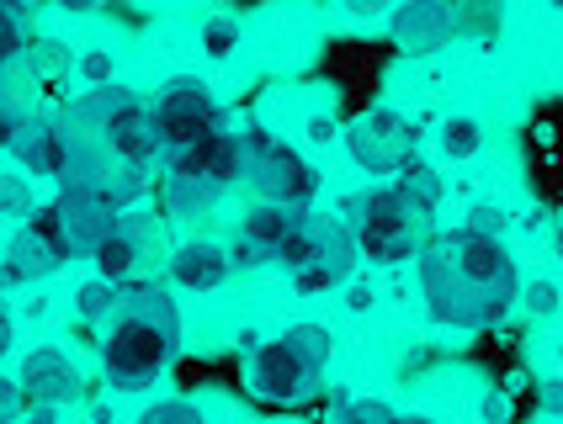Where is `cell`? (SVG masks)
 <instances>
[{
    "label": "cell",
    "instance_id": "obj_1",
    "mask_svg": "<svg viewBox=\"0 0 563 424\" xmlns=\"http://www.w3.org/2000/svg\"><path fill=\"white\" fill-rule=\"evenodd\" d=\"M415 287L441 330L463 334L495 330L521 303V271H516L510 244L500 234H478L468 223L437 234L415 255Z\"/></svg>",
    "mask_w": 563,
    "mask_h": 424
},
{
    "label": "cell",
    "instance_id": "obj_2",
    "mask_svg": "<svg viewBox=\"0 0 563 424\" xmlns=\"http://www.w3.org/2000/svg\"><path fill=\"white\" fill-rule=\"evenodd\" d=\"M176 350H181V319H176L170 298L155 281H128L123 313H112L101 324V345H96L107 388H118V393L150 388L170 371Z\"/></svg>",
    "mask_w": 563,
    "mask_h": 424
},
{
    "label": "cell",
    "instance_id": "obj_3",
    "mask_svg": "<svg viewBox=\"0 0 563 424\" xmlns=\"http://www.w3.org/2000/svg\"><path fill=\"white\" fill-rule=\"evenodd\" d=\"M335 361V334L324 324H298L287 334H272V339H255L245 350V393L255 403H272V409H298L309 403L319 388H324V371Z\"/></svg>",
    "mask_w": 563,
    "mask_h": 424
},
{
    "label": "cell",
    "instance_id": "obj_4",
    "mask_svg": "<svg viewBox=\"0 0 563 424\" xmlns=\"http://www.w3.org/2000/svg\"><path fill=\"white\" fill-rule=\"evenodd\" d=\"M341 223L351 228L356 249H362L373 266H399V260L420 255V249L431 244V234H426L431 217H420V212L409 208L405 197L394 191V181L351 191L341 202Z\"/></svg>",
    "mask_w": 563,
    "mask_h": 424
},
{
    "label": "cell",
    "instance_id": "obj_5",
    "mask_svg": "<svg viewBox=\"0 0 563 424\" xmlns=\"http://www.w3.org/2000/svg\"><path fill=\"white\" fill-rule=\"evenodd\" d=\"M324 223H330V217H313L309 208L255 202V208H245L229 249H234L240 266H282V271H298L313 249H319V239H324Z\"/></svg>",
    "mask_w": 563,
    "mask_h": 424
},
{
    "label": "cell",
    "instance_id": "obj_6",
    "mask_svg": "<svg viewBox=\"0 0 563 424\" xmlns=\"http://www.w3.org/2000/svg\"><path fill=\"white\" fill-rule=\"evenodd\" d=\"M80 112L91 118L96 138L112 149L118 165L128 170H144L159 149V133H155V112H150V101L139 91H128V86H107V91H91L80 101Z\"/></svg>",
    "mask_w": 563,
    "mask_h": 424
},
{
    "label": "cell",
    "instance_id": "obj_7",
    "mask_svg": "<svg viewBox=\"0 0 563 424\" xmlns=\"http://www.w3.org/2000/svg\"><path fill=\"white\" fill-rule=\"evenodd\" d=\"M245 186H251L261 202H277V208H309L319 197V170H313L303 154L292 149L287 138H277L272 127H245Z\"/></svg>",
    "mask_w": 563,
    "mask_h": 424
},
{
    "label": "cell",
    "instance_id": "obj_8",
    "mask_svg": "<svg viewBox=\"0 0 563 424\" xmlns=\"http://www.w3.org/2000/svg\"><path fill=\"white\" fill-rule=\"evenodd\" d=\"M150 112H155V133H159V149L165 154L191 149V144H202L208 133L223 127L219 96L208 91V80H197V75L165 80L155 91V101H150Z\"/></svg>",
    "mask_w": 563,
    "mask_h": 424
},
{
    "label": "cell",
    "instance_id": "obj_9",
    "mask_svg": "<svg viewBox=\"0 0 563 424\" xmlns=\"http://www.w3.org/2000/svg\"><path fill=\"white\" fill-rule=\"evenodd\" d=\"M345 159L367 176H399L409 159H420V127L388 107H377L367 118H351L341 133Z\"/></svg>",
    "mask_w": 563,
    "mask_h": 424
},
{
    "label": "cell",
    "instance_id": "obj_10",
    "mask_svg": "<svg viewBox=\"0 0 563 424\" xmlns=\"http://www.w3.org/2000/svg\"><path fill=\"white\" fill-rule=\"evenodd\" d=\"M245 165H251L245 127H219V133H208L202 144H191V149L165 154V176L197 186V191H208V197H219V191L245 181Z\"/></svg>",
    "mask_w": 563,
    "mask_h": 424
},
{
    "label": "cell",
    "instance_id": "obj_11",
    "mask_svg": "<svg viewBox=\"0 0 563 424\" xmlns=\"http://www.w3.org/2000/svg\"><path fill=\"white\" fill-rule=\"evenodd\" d=\"M69 260H80V255H75V244H69V228H64V217L54 212V202H48V208L32 212L27 223L16 228V239L5 244L0 276L22 287V281H37V276L64 271Z\"/></svg>",
    "mask_w": 563,
    "mask_h": 424
},
{
    "label": "cell",
    "instance_id": "obj_12",
    "mask_svg": "<svg viewBox=\"0 0 563 424\" xmlns=\"http://www.w3.org/2000/svg\"><path fill=\"white\" fill-rule=\"evenodd\" d=\"M16 382H22V398L27 403H43V409H64L86 393V371L75 361L69 345H32L22 366H16Z\"/></svg>",
    "mask_w": 563,
    "mask_h": 424
},
{
    "label": "cell",
    "instance_id": "obj_13",
    "mask_svg": "<svg viewBox=\"0 0 563 424\" xmlns=\"http://www.w3.org/2000/svg\"><path fill=\"white\" fill-rule=\"evenodd\" d=\"M457 5L452 0H394L388 11V37L405 54H437L457 37Z\"/></svg>",
    "mask_w": 563,
    "mask_h": 424
},
{
    "label": "cell",
    "instance_id": "obj_14",
    "mask_svg": "<svg viewBox=\"0 0 563 424\" xmlns=\"http://www.w3.org/2000/svg\"><path fill=\"white\" fill-rule=\"evenodd\" d=\"M356 260H362V249H356V239H351V228H345L341 217H330L319 249H313L298 271H287V276H292V287H298L303 298H324V292H335V287H345V281L356 276Z\"/></svg>",
    "mask_w": 563,
    "mask_h": 424
},
{
    "label": "cell",
    "instance_id": "obj_15",
    "mask_svg": "<svg viewBox=\"0 0 563 424\" xmlns=\"http://www.w3.org/2000/svg\"><path fill=\"white\" fill-rule=\"evenodd\" d=\"M11 165L22 176H32V181L64 176V165H69V127L59 118H48V112H32L22 122V133H16V144H11Z\"/></svg>",
    "mask_w": 563,
    "mask_h": 424
},
{
    "label": "cell",
    "instance_id": "obj_16",
    "mask_svg": "<svg viewBox=\"0 0 563 424\" xmlns=\"http://www.w3.org/2000/svg\"><path fill=\"white\" fill-rule=\"evenodd\" d=\"M54 212H59L64 228H69L75 255H96V249H101V244H107L128 223L123 208L101 202V197H91V191H75V186H64L59 197H54Z\"/></svg>",
    "mask_w": 563,
    "mask_h": 424
},
{
    "label": "cell",
    "instance_id": "obj_17",
    "mask_svg": "<svg viewBox=\"0 0 563 424\" xmlns=\"http://www.w3.org/2000/svg\"><path fill=\"white\" fill-rule=\"evenodd\" d=\"M234 276V249L219 239H181L170 249V287L176 292H219Z\"/></svg>",
    "mask_w": 563,
    "mask_h": 424
},
{
    "label": "cell",
    "instance_id": "obj_18",
    "mask_svg": "<svg viewBox=\"0 0 563 424\" xmlns=\"http://www.w3.org/2000/svg\"><path fill=\"white\" fill-rule=\"evenodd\" d=\"M91 266H96V276H112V281H139V266H144V239H139V228L123 223V228L91 255Z\"/></svg>",
    "mask_w": 563,
    "mask_h": 424
},
{
    "label": "cell",
    "instance_id": "obj_19",
    "mask_svg": "<svg viewBox=\"0 0 563 424\" xmlns=\"http://www.w3.org/2000/svg\"><path fill=\"white\" fill-rule=\"evenodd\" d=\"M394 181V191L405 197L409 208L420 212V217H437V208H441V197H446V186H441V176L426 165V159H409L399 176H388Z\"/></svg>",
    "mask_w": 563,
    "mask_h": 424
},
{
    "label": "cell",
    "instance_id": "obj_20",
    "mask_svg": "<svg viewBox=\"0 0 563 424\" xmlns=\"http://www.w3.org/2000/svg\"><path fill=\"white\" fill-rule=\"evenodd\" d=\"M123 298H128V281H112V276H91L80 292H75V313L86 319V324H107L112 313H123Z\"/></svg>",
    "mask_w": 563,
    "mask_h": 424
},
{
    "label": "cell",
    "instance_id": "obj_21",
    "mask_svg": "<svg viewBox=\"0 0 563 424\" xmlns=\"http://www.w3.org/2000/svg\"><path fill=\"white\" fill-rule=\"evenodd\" d=\"M478 149H484V127H478V118H441L437 122V154L441 159L463 165V159H473Z\"/></svg>",
    "mask_w": 563,
    "mask_h": 424
},
{
    "label": "cell",
    "instance_id": "obj_22",
    "mask_svg": "<svg viewBox=\"0 0 563 424\" xmlns=\"http://www.w3.org/2000/svg\"><path fill=\"white\" fill-rule=\"evenodd\" d=\"M330 424H431L426 414H399L377 398H351V403H335L330 409Z\"/></svg>",
    "mask_w": 563,
    "mask_h": 424
},
{
    "label": "cell",
    "instance_id": "obj_23",
    "mask_svg": "<svg viewBox=\"0 0 563 424\" xmlns=\"http://www.w3.org/2000/svg\"><path fill=\"white\" fill-rule=\"evenodd\" d=\"M32 54V37H27V22L0 0V75H16Z\"/></svg>",
    "mask_w": 563,
    "mask_h": 424
},
{
    "label": "cell",
    "instance_id": "obj_24",
    "mask_svg": "<svg viewBox=\"0 0 563 424\" xmlns=\"http://www.w3.org/2000/svg\"><path fill=\"white\" fill-rule=\"evenodd\" d=\"M75 80H80L86 91L118 86V59H112V48H86V54L75 59Z\"/></svg>",
    "mask_w": 563,
    "mask_h": 424
},
{
    "label": "cell",
    "instance_id": "obj_25",
    "mask_svg": "<svg viewBox=\"0 0 563 424\" xmlns=\"http://www.w3.org/2000/svg\"><path fill=\"white\" fill-rule=\"evenodd\" d=\"M0 212H11V217H27V212H43L37 202H32V176H22V170L0 176Z\"/></svg>",
    "mask_w": 563,
    "mask_h": 424
},
{
    "label": "cell",
    "instance_id": "obj_26",
    "mask_svg": "<svg viewBox=\"0 0 563 424\" xmlns=\"http://www.w3.org/2000/svg\"><path fill=\"white\" fill-rule=\"evenodd\" d=\"M559 303H563V292H559V281H527L521 287V308L532 313V319H548V313H559Z\"/></svg>",
    "mask_w": 563,
    "mask_h": 424
},
{
    "label": "cell",
    "instance_id": "obj_27",
    "mask_svg": "<svg viewBox=\"0 0 563 424\" xmlns=\"http://www.w3.org/2000/svg\"><path fill=\"white\" fill-rule=\"evenodd\" d=\"M330 11L345 22H377V16L394 11V0H330Z\"/></svg>",
    "mask_w": 563,
    "mask_h": 424
},
{
    "label": "cell",
    "instance_id": "obj_28",
    "mask_svg": "<svg viewBox=\"0 0 563 424\" xmlns=\"http://www.w3.org/2000/svg\"><path fill=\"white\" fill-rule=\"evenodd\" d=\"M373 308H377L373 276H351L345 281V313H373Z\"/></svg>",
    "mask_w": 563,
    "mask_h": 424
},
{
    "label": "cell",
    "instance_id": "obj_29",
    "mask_svg": "<svg viewBox=\"0 0 563 424\" xmlns=\"http://www.w3.org/2000/svg\"><path fill=\"white\" fill-rule=\"evenodd\" d=\"M468 228H478V234H500V239H505V228H510V212L495 208V202H478V208L468 212Z\"/></svg>",
    "mask_w": 563,
    "mask_h": 424
},
{
    "label": "cell",
    "instance_id": "obj_30",
    "mask_svg": "<svg viewBox=\"0 0 563 424\" xmlns=\"http://www.w3.org/2000/svg\"><path fill=\"white\" fill-rule=\"evenodd\" d=\"M22 409H27L22 382H16V377H0V424H16L22 420Z\"/></svg>",
    "mask_w": 563,
    "mask_h": 424
},
{
    "label": "cell",
    "instance_id": "obj_31",
    "mask_svg": "<svg viewBox=\"0 0 563 424\" xmlns=\"http://www.w3.org/2000/svg\"><path fill=\"white\" fill-rule=\"evenodd\" d=\"M202 37H208V54H229V48L240 43V27H234L229 16H213V22H208V32H202Z\"/></svg>",
    "mask_w": 563,
    "mask_h": 424
},
{
    "label": "cell",
    "instance_id": "obj_32",
    "mask_svg": "<svg viewBox=\"0 0 563 424\" xmlns=\"http://www.w3.org/2000/svg\"><path fill=\"white\" fill-rule=\"evenodd\" d=\"M11 339H16V324H11V308L0 303V361L11 356Z\"/></svg>",
    "mask_w": 563,
    "mask_h": 424
},
{
    "label": "cell",
    "instance_id": "obj_33",
    "mask_svg": "<svg viewBox=\"0 0 563 424\" xmlns=\"http://www.w3.org/2000/svg\"><path fill=\"white\" fill-rule=\"evenodd\" d=\"M542 414H563V382H542Z\"/></svg>",
    "mask_w": 563,
    "mask_h": 424
},
{
    "label": "cell",
    "instance_id": "obj_34",
    "mask_svg": "<svg viewBox=\"0 0 563 424\" xmlns=\"http://www.w3.org/2000/svg\"><path fill=\"white\" fill-rule=\"evenodd\" d=\"M59 11H69V16H91V11H101L107 0H54Z\"/></svg>",
    "mask_w": 563,
    "mask_h": 424
},
{
    "label": "cell",
    "instance_id": "obj_35",
    "mask_svg": "<svg viewBox=\"0 0 563 424\" xmlns=\"http://www.w3.org/2000/svg\"><path fill=\"white\" fill-rule=\"evenodd\" d=\"M5 5H11V11H16V16H22V22H27L32 11H37V0H5Z\"/></svg>",
    "mask_w": 563,
    "mask_h": 424
},
{
    "label": "cell",
    "instance_id": "obj_36",
    "mask_svg": "<svg viewBox=\"0 0 563 424\" xmlns=\"http://www.w3.org/2000/svg\"><path fill=\"white\" fill-rule=\"evenodd\" d=\"M553 255H559V260H563V212H559V217H553Z\"/></svg>",
    "mask_w": 563,
    "mask_h": 424
},
{
    "label": "cell",
    "instance_id": "obj_37",
    "mask_svg": "<svg viewBox=\"0 0 563 424\" xmlns=\"http://www.w3.org/2000/svg\"><path fill=\"white\" fill-rule=\"evenodd\" d=\"M91 424H123V420H91Z\"/></svg>",
    "mask_w": 563,
    "mask_h": 424
},
{
    "label": "cell",
    "instance_id": "obj_38",
    "mask_svg": "<svg viewBox=\"0 0 563 424\" xmlns=\"http://www.w3.org/2000/svg\"><path fill=\"white\" fill-rule=\"evenodd\" d=\"M0 217H5V212H0Z\"/></svg>",
    "mask_w": 563,
    "mask_h": 424
}]
</instances>
